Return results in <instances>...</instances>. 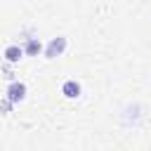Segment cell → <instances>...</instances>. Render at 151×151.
I'll return each mask as SVG.
<instances>
[{
    "instance_id": "obj_1",
    "label": "cell",
    "mask_w": 151,
    "mask_h": 151,
    "mask_svg": "<svg viewBox=\"0 0 151 151\" xmlns=\"http://www.w3.org/2000/svg\"><path fill=\"white\" fill-rule=\"evenodd\" d=\"M66 50V38H54V40H50L47 42V47H45V57L47 59H54V57H59L61 52Z\"/></svg>"
},
{
    "instance_id": "obj_2",
    "label": "cell",
    "mask_w": 151,
    "mask_h": 151,
    "mask_svg": "<svg viewBox=\"0 0 151 151\" xmlns=\"http://www.w3.org/2000/svg\"><path fill=\"white\" fill-rule=\"evenodd\" d=\"M24 97H26V85H24V83L12 80V83H9V87H7V99H9V101H21Z\"/></svg>"
},
{
    "instance_id": "obj_5",
    "label": "cell",
    "mask_w": 151,
    "mask_h": 151,
    "mask_svg": "<svg viewBox=\"0 0 151 151\" xmlns=\"http://www.w3.org/2000/svg\"><path fill=\"white\" fill-rule=\"evenodd\" d=\"M61 92L66 94V97H78L80 94V83L78 80H64V85H61Z\"/></svg>"
},
{
    "instance_id": "obj_3",
    "label": "cell",
    "mask_w": 151,
    "mask_h": 151,
    "mask_svg": "<svg viewBox=\"0 0 151 151\" xmlns=\"http://www.w3.org/2000/svg\"><path fill=\"white\" fill-rule=\"evenodd\" d=\"M40 50H42V45H40V40H38L35 35H31V38H26V40H24V52H26V54L35 57Z\"/></svg>"
},
{
    "instance_id": "obj_4",
    "label": "cell",
    "mask_w": 151,
    "mask_h": 151,
    "mask_svg": "<svg viewBox=\"0 0 151 151\" xmlns=\"http://www.w3.org/2000/svg\"><path fill=\"white\" fill-rule=\"evenodd\" d=\"M21 54H24V47H21V45H7V47H5V59H7V64L19 61Z\"/></svg>"
}]
</instances>
